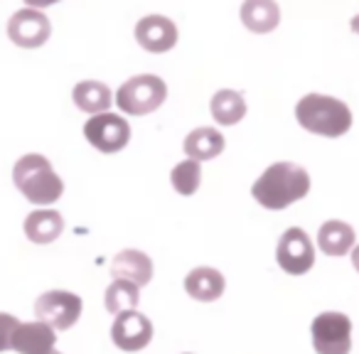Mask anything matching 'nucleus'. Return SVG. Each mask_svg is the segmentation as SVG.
<instances>
[{
  "instance_id": "obj_1",
  "label": "nucleus",
  "mask_w": 359,
  "mask_h": 354,
  "mask_svg": "<svg viewBox=\"0 0 359 354\" xmlns=\"http://www.w3.org/2000/svg\"><path fill=\"white\" fill-rule=\"evenodd\" d=\"M310 192V175L298 163H273L261 172L259 180L251 185V197L264 210L280 212L290 205L305 200Z\"/></svg>"
},
{
  "instance_id": "obj_2",
  "label": "nucleus",
  "mask_w": 359,
  "mask_h": 354,
  "mask_svg": "<svg viewBox=\"0 0 359 354\" xmlns=\"http://www.w3.org/2000/svg\"><path fill=\"white\" fill-rule=\"evenodd\" d=\"M295 121L303 130L320 138H342L354 123L352 109L330 94H305L295 104Z\"/></svg>"
},
{
  "instance_id": "obj_3",
  "label": "nucleus",
  "mask_w": 359,
  "mask_h": 354,
  "mask_svg": "<svg viewBox=\"0 0 359 354\" xmlns=\"http://www.w3.org/2000/svg\"><path fill=\"white\" fill-rule=\"evenodd\" d=\"M13 185L35 207H52L65 195V180L52 168L50 158L40 153L18 158V163L13 165Z\"/></svg>"
},
{
  "instance_id": "obj_4",
  "label": "nucleus",
  "mask_w": 359,
  "mask_h": 354,
  "mask_svg": "<svg viewBox=\"0 0 359 354\" xmlns=\"http://www.w3.org/2000/svg\"><path fill=\"white\" fill-rule=\"evenodd\" d=\"M168 99V84L158 74H135L116 89V106L123 116L155 114Z\"/></svg>"
},
{
  "instance_id": "obj_5",
  "label": "nucleus",
  "mask_w": 359,
  "mask_h": 354,
  "mask_svg": "<svg viewBox=\"0 0 359 354\" xmlns=\"http://www.w3.org/2000/svg\"><path fill=\"white\" fill-rule=\"evenodd\" d=\"M310 337L318 354H349L352 352V320L337 310L315 315Z\"/></svg>"
},
{
  "instance_id": "obj_6",
  "label": "nucleus",
  "mask_w": 359,
  "mask_h": 354,
  "mask_svg": "<svg viewBox=\"0 0 359 354\" xmlns=\"http://www.w3.org/2000/svg\"><path fill=\"white\" fill-rule=\"evenodd\" d=\"M130 133H133L130 123L121 114H114V111L96 114L84 123L86 143L104 155L121 153L130 143Z\"/></svg>"
},
{
  "instance_id": "obj_7",
  "label": "nucleus",
  "mask_w": 359,
  "mask_h": 354,
  "mask_svg": "<svg viewBox=\"0 0 359 354\" xmlns=\"http://www.w3.org/2000/svg\"><path fill=\"white\" fill-rule=\"evenodd\" d=\"M276 264L288 275H305L315 266V244L308 231L290 226L276 244Z\"/></svg>"
},
{
  "instance_id": "obj_8",
  "label": "nucleus",
  "mask_w": 359,
  "mask_h": 354,
  "mask_svg": "<svg viewBox=\"0 0 359 354\" xmlns=\"http://www.w3.org/2000/svg\"><path fill=\"white\" fill-rule=\"evenodd\" d=\"M52 37V22L45 11L37 8H22V11L13 13L8 20V40L15 47L22 50H37V47L47 45Z\"/></svg>"
},
{
  "instance_id": "obj_9",
  "label": "nucleus",
  "mask_w": 359,
  "mask_h": 354,
  "mask_svg": "<svg viewBox=\"0 0 359 354\" xmlns=\"http://www.w3.org/2000/svg\"><path fill=\"white\" fill-rule=\"evenodd\" d=\"M81 298L72 290H47L35 300L37 320L47 322L55 329H69L81 318Z\"/></svg>"
},
{
  "instance_id": "obj_10",
  "label": "nucleus",
  "mask_w": 359,
  "mask_h": 354,
  "mask_svg": "<svg viewBox=\"0 0 359 354\" xmlns=\"http://www.w3.org/2000/svg\"><path fill=\"white\" fill-rule=\"evenodd\" d=\"M111 339L121 352H140L153 339V322L143 313H138V308L123 310L114 318Z\"/></svg>"
},
{
  "instance_id": "obj_11",
  "label": "nucleus",
  "mask_w": 359,
  "mask_h": 354,
  "mask_svg": "<svg viewBox=\"0 0 359 354\" xmlns=\"http://www.w3.org/2000/svg\"><path fill=\"white\" fill-rule=\"evenodd\" d=\"M133 37L150 55H165V52L175 50L180 40V30L168 15H145L135 22Z\"/></svg>"
},
{
  "instance_id": "obj_12",
  "label": "nucleus",
  "mask_w": 359,
  "mask_h": 354,
  "mask_svg": "<svg viewBox=\"0 0 359 354\" xmlns=\"http://www.w3.org/2000/svg\"><path fill=\"white\" fill-rule=\"evenodd\" d=\"M57 344L55 327L42 320L35 322H20L13 332V349L18 354H47Z\"/></svg>"
},
{
  "instance_id": "obj_13",
  "label": "nucleus",
  "mask_w": 359,
  "mask_h": 354,
  "mask_svg": "<svg viewBox=\"0 0 359 354\" xmlns=\"http://www.w3.org/2000/svg\"><path fill=\"white\" fill-rule=\"evenodd\" d=\"M111 275L114 278L133 280L135 285H148L153 280V261L148 254L138 249H123L111 259Z\"/></svg>"
},
{
  "instance_id": "obj_14",
  "label": "nucleus",
  "mask_w": 359,
  "mask_h": 354,
  "mask_svg": "<svg viewBox=\"0 0 359 354\" xmlns=\"http://www.w3.org/2000/svg\"><path fill=\"white\" fill-rule=\"evenodd\" d=\"M22 231H25V236L32 244L47 246L62 236V231H65V217L57 210H52V207H40V210L30 212L25 217Z\"/></svg>"
},
{
  "instance_id": "obj_15",
  "label": "nucleus",
  "mask_w": 359,
  "mask_h": 354,
  "mask_svg": "<svg viewBox=\"0 0 359 354\" xmlns=\"http://www.w3.org/2000/svg\"><path fill=\"white\" fill-rule=\"evenodd\" d=\"M72 101L74 106L86 116L106 114L111 111V106L116 104V94L111 91L109 84L96 79H84L72 89Z\"/></svg>"
},
{
  "instance_id": "obj_16",
  "label": "nucleus",
  "mask_w": 359,
  "mask_h": 354,
  "mask_svg": "<svg viewBox=\"0 0 359 354\" xmlns=\"http://www.w3.org/2000/svg\"><path fill=\"white\" fill-rule=\"evenodd\" d=\"M226 280L222 271L212 268V266H197L185 275V290L192 300L200 303H215L224 295Z\"/></svg>"
},
{
  "instance_id": "obj_17",
  "label": "nucleus",
  "mask_w": 359,
  "mask_h": 354,
  "mask_svg": "<svg viewBox=\"0 0 359 354\" xmlns=\"http://www.w3.org/2000/svg\"><path fill=\"white\" fill-rule=\"evenodd\" d=\"M239 18L254 35H269L280 25V8L276 0H244Z\"/></svg>"
},
{
  "instance_id": "obj_18",
  "label": "nucleus",
  "mask_w": 359,
  "mask_h": 354,
  "mask_svg": "<svg viewBox=\"0 0 359 354\" xmlns=\"http://www.w3.org/2000/svg\"><path fill=\"white\" fill-rule=\"evenodd\" d=\"M354 246H357V234H354L352 224H347L342 219H327L325 224H320L318 249L325 256L339 259V256H347Z\"/></svg>"
},
{
  "instance_id": "obj_19",
  "label": "nucleus",
  "mask_w": 359,
  "mask_h": 354,
  "mask_svg": "<svg viewBox=\"0 0 359 354\" xmlns=\"http://www.w3.org/2000/svg\"><path fill=\"white\" fill-rule=\"evenodd\" d=\"M226 140L222 135V130L212 128V125H200V128L190 130L185 135V143H182V150H185L187 158H195L200 163L205 160H215L224 153Z\"/></svg>"
},
{
  "instance_id": "obj_20",
  "label": "nucleus",
  "mask_w": 359,
  "mask_h": 354,
  "mask_svg": "<svg viewBox=\"0 0 359 354\" xmlns=\"http://www.w3.org/2000/svg\"><path fill=\"white\" fill-rule=\"evenodd\" d=\"M246 111H249V106H246V99L241 91L219 89L210 99V114H212V118H215V123H219V125L241 123Z\"/></svg>"
},
{
  "instance_id": "obj_21",
  "label": "nucleus",
  "mask_w": 359,
  "mask_h": 354,
  "mask_svg": "<svg viewBox=\"0 0 359 354\" xmlns=\"http://www.w3.org/2000/svg\"><path fill=\"white\" fill-rule=\"evenodd\" d=\"M140 303V285H135L133 280L126 278H114L106 288L104 295V305L111 315H118L123 310H133Z\"/></svg>"
},
{
  "instance_id": "obj_22",
  "label": "nucleus",
  "mask_w": 359,
  "mask_h": 354,
  "mask_svg": "<svg viewBox=\"0 0 359 354\" xmlns=\"http://www.w3.org/2000/svg\"><path fill=\"white\" fill-rule=\"evenodd\" d=\"M170 185L182 197H192L202 185V163L195 158H187L177 163L170 172Z\"/></svg>"
},
{
  "instance_id": "obj_23",
  "label": "nucleus",
  "mask_w": 359,
  "mask_h": 354,
  "mask_svg": "<svg viewBox=\"0 0 359 354\" xmlns=\"http://www.w3.org/2000/svg\"><path fill=\"white\" fill-rule=\"evenodd\" d=\"M18 318L11 313H0V352L13 349V332L18 327Z\"/></svg>"
},
{
  "instance_id": "obj_24",
  "label": "nucleus",
  "mask_w": 359,
  "mask_h": 354,
  "mask_svg": "<svg viewBox=\"0 0 359 354\" xmlns=\"http://www.w3.org/2000/svg\"><path fill=\"white\" fill-rule=\"evenodd\" d=\"M57 3H62V0H25L27 8H37V11H47V8L57 6Z\"/></svg>"
},
{
  "instance_id": "obj_25",
  "label": "nucleus",
  "mask_w": 359,
  "mask_h": 354,
  "mask_svg": "<svg viewBox=\"0 0 359 354\" xmlns=\"http://www.w3.org/2000/svg\"><path fill=\"white\" fill-rule=\"evenodd\" d=\"M349 259H352V266H354V271L359 273V244L354 246L352 251H349Z\"/></svg>"
},
{
  "instance_id": "obj_26",
  "label": "nucleus",
  "mask_w": 359,
  "mask_h": 354,
  "mask_svg": "<svg viewBox=\"0 0 359 354\" xmlns=\"http://www.w3.org/2000/svg\"><path fill=\"white\" fill-rule=\"evenodd\" d=\"M349 30H352L354 35H359V13L352 18V20H349Z\"/></svg>"
},
{
  "instance_id": "obj_27",
  "label": "nucleus",
  "mask_w": 359,
  "mask_h": 354,
  "mask_svg": "<svg viewBox=\"0 0 359 354\" xmlns=\"http://www.w3.org/2000/svg\"><path fill=\"white\" fill-rule=\"evenodd\" d=\"M47 354H60V352H57V349H52V352H47Z\"/></svg>"
},
{
  "instance_id": "obj_28",
  "label": "nucleus",
  "mask_w": 359,
  "mask_h": 354,
  "mask_svg": "<svg viewBox=\"0 0 359 354\" xmlns=\"http://www.w3.org/2000/svg\"><path fill=\"white\" fill-rule=\"evenodd\" d=\"M185 354H190V352H185Z\"/></svg>"
}]
</instances>
